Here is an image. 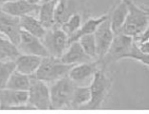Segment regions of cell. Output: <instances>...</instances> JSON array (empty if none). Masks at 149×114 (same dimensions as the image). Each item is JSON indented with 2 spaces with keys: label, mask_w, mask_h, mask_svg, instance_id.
I'll list each match as a JSON object with an SVG mask.
<instances>
[{
  "label": "cell",
  "mask_w": 149,
  "mask_h": 114,
  "mask_svg": "<svg viewBox=\"0 0 149 114\" xmlns=\"http://www.w3.org/2000/svg\"><path fill=\"white\" fill-rule=\"evenodd\" d=\"M28 105L33 109L49 110L51 108L50 89L46 83L31 76L28 89Z\"/></svg>",
  "instance_id": "cell-6"
},
{
  "label": "cell",
  "mask_w": 149,
  "mask_h": 114,
  "mask_svg": "<svg viewBox=\"0 0 149 114\" xmlns=\"http://www.w3.org/2000/svg\"><path fill=\"white\" fill-rule=\"evenodd\" d=\"M42 1H44V2H53V3H56V4H57L59 0H41V2Z\"/></svg>",
  "instance_id": "cell-30"
},
{
  "label": "cell",
  "mask_w": 149,
  "mask_h": 114,
  "mask_svg": "<svg viewBox=\"0 0 149 114\" xmlns=\"http://www.w3.org/2000/svg\"><path fill=\"white\" fill-rule=\"evenodd\" d=\"M126 59L138 60V62L143 63V64L145 66L149 65V54H144L141 52V50L139 49L137 43L134 41V39H133V43H132L130 51L128 53Z\"/></svg>",
  "instance_id": "cell-27"
},
{
  "label": "cell",
  "mask_w": 149,
  "mask_h": 114,
  "mask_svg": "<svg viewBox=\"0 0 149 114\" xmlns=\"http://www.w3.org/2000/svg\"><path fill=\"white\" fill-rule=\"evenodd\" d=\"M68 39V36L59 27H53L46 30L41 41L49 56L60 58L69 45Z\"/></svg>",
  "instance_id": "cell-7"
},
{
  "label": "cell",
  "mask_w": 149,
  "mask_h": 114,
  "mask_svg": "<svg viewBox=\"0 0 149 114\" xmlns=\"http://www.w3.org/2000/svg\"><path fill=\"white\" fill-rule=\"evenodd\" d=\"M124 1L128 7V13L123 27L118 34H123L134 38L148 28L149 15L146 10L139 7L132 0Z\"/></svg>",
  "instance_id": "cell-2"
},
{
  "label": "cell",
  "mask_w": 149,
  "mask_h": 114,
  "mask_svg": "<svg viewBox=\"0 0 149 114\" xmlns=\"http://www.w3.org/2000/svg\"><path fill=\"white\" fill-rule=\"evenodd\" d=\"M127 13H128V7L126 2L124 0H120L116 4V6L114 7L111 18L109 17L111 29L115 35L120 32V28L123 27L125 21Z\"/></svg>",
  "instance_id": "cell-18"
},
{
  "label": "cell",
  "mask_w": 149,
  "mask_h": 114,
  "mask_svg": "<svg viewBox=\"0 0 149 114\" xmlns=\"http://www.w3.org/2000/svg\"><path fill=\"white\" fill-rule=\"evenodd\" d=\"M0 36H2V35H1V34H0Z\"/></svg>",
  "instance_id": "cell-32"
},
{
  "label": "cell",
  "mask_w": 149,
  "mask_h": 114,
  "mask_svg": "<svg viewBox=\"0 0 149 114\" xmlns=\"http://www.w3.org/2000/svg\"><path fill=\"white\" fill-rule=\"evenodd\" d=\"M41 57L36 55H27V54H19L13 59L15 70L28 76H33L38 68L41 62Z\"/></svg>",
  "instance_id": "cell-15"
},
{
  "label": "cell",
  "mask_w": 149,
  "mask_h": 114,
  "mask_svg": "<svg viewBox=\"0 0 149 114\" xmlns=\"http://www.w3.org/2000/svg\"><path fill=\"white\" fill-rule=\"evenodd\" d=\"M19 22H20L21 30L36 36L39 39H42L44 35H45L46 29L42 26V24L39 22L38 19L33 17L31 15L20 16Z\"/></svg>",
  "instance_id": "cell-17"
},
{
  "label": "cell",
  "mask_w": 149,
  "mask_h": 114,
  "mask_svg": "<svg viewBox=\"0 0 149 114\" xmlns=\"http://www.w3.org/2000/svg\"><path fill=\"white\" fill-rule=\"evenodd\" d=\"M97 68H99V63L97 60L81 62L71 67L68 72V77L77 85H82L87 80H92Z\"/></svg>",
  "instance_id": "cell-12"
},
{
  "label": "cell",
  "mask_w": 149,
  "mask_h": 114,
  "mask_svg": "<svg viewBox=\"0 0 149 114\" xmlns=\"http://www.w3.org/2000/svg\"><path fill=\"white\" fill-rule=\"evenodd\" d=\"M137 43V42H136ZM139 49L144 54H149V41L143 42V43H137Z\"/></svg>",
  "instance_id": "cell-28"
},
{
  "label": "cell",
  "mask_w": 149,
  "mask_h": 114,
  "mask_svg": "<svg viewBox=\"0 0 149 114\" xmlns=\"http://www.w3.org/2000/svg\"><path fill=\"white\" fill-rule=\"evenodd\" d=\"M59 59L63 63L71 65L79 64V63L81 62H86L92 60V59L83 51L82 47L80 46L79 42L77 40L69 43L65 52L62 54Z\"/></svg>",
  "instance_id": "cell-14"
},
{
  "label": "cell",
  "mask_w": 149,
  "mask_h": 114,
  "mask_svg": "<svg viewBox=\"0 0 149 114\" xmlns=\"http://www.w3.org/2000/svg\"><path fill=\"white\" fill-rule=\"evenodd\" d=\"M30 3H33V4H39V2H41V0H28Z\"/></svg>",
  "instance_id": "cell-29"
},
{
  "label": "cell",
  "mask_w": 149,
  "mask_h": 114,
  "mask_svg": "<svg viewBox=\"0 0 149 114\" xmlns=\"http://www.w3.org/2000/svg\"><path fill=\"white\" fill-rule=\"evenodd\" d=\"M0 34L17 46L21 34L19 17L8 15L0 10Z\"/></svg>",
  "instance_id": "cell-11"
},
{
  "label": "cell",
  "mask_w": 149,
  "mask_h": 114,
  "mask_svg": "<svg viewBox=\"0 0 149 114\" xmlns=\"http://www.w3.org/2000/svg\"><path fill=\"white\" fill-rule=\"evenodd\" d=\"M80 46L82 47L83 51L92 59H97V52H96V42H95L94 34L82 36L81 38L77 39Z\"/></svg>",
  "instance_id": "cell-25"
},
{
  "label": "cell",
  "mask_w": 149,
  "mask_h": 114,
  "mask_svg": "<svg viewBox=\"0 0 149 114\" xmlns=\"http://www.w3.org/2000/svg\"><path fill=\"white\" fill-rule=\"evenodd\" d=\"M30 82H31V76L25 75L15 69L9 77L5 88L13 90H24L28 91Z\"/></svg>",
  "instance_id": "cell-21"
},
{
  "label": "cell",
  "mask_w": 149,
  "mask_h": 114,
  "mask_svg": "<svg viewBox=\"0 0 149 114\" xmlns=\"http://www.w3.org/2000/svg\"><path fill=\"white\" fill-rule=\"evenodd\" d=\"M19 54L17 46L5 36H0V62L13 60Z\"/></svg>",
  "instance_id": "cell-23"
},
{
  "label": "cell",
  "mask_w": 149,
  "mask_h": 114,
  "mask_svg": "<svg viewBox=\"0 0 149 114\" xmlns=\"http://www.w3.org/2000/svg\"><path fill=\"white\" fill-rule=\"evenodd\" d=\"M81 24H82L81 15L79 13H74L66 20V21H64L62 24L60 25L59 28L61 29L69 38V36H72L74 33H76L77 31V29L79 28Z\"/></svg>",
  "instance_id": "cell-24"
},
{
  "label": "cell",
  "mask_w": 149,
  "mask_h": 114,
  "mask_svg": "<svg viewBox=\"0 0 149 114\" xmlns=\"http://www.w3.org/2000/svg\"><path fill=\"white\" fill-rule=\"evenodd\" d=\"M74 13L76 5L74 0H59L55 8V27H60Z\"/></svg>",
  "instance_id": "cell-19"
},
{
  "label": "cell",
  "mask_w": 149,
  "mask_h": 114,
  "mask_svg": "<svg viewBox=\"0 0 149 114\" xmlns=\"http://www.w3.org/2000/svg\"><path fill=\"white\" fill-rule=\"evenodd\" d=\"M90 100V88L89 85H77L74 87L72 98H71L69 108L80 109Z\"/></svg>",
  "instance_id": "cell-22"
},
{
  "label": "cell",
  "mask_w": 149,
  "mask_h": 114,
  "mask_svg": "<svg viewBox=\"0 0 149 114\" xmlns=\"http://www.w3.org/2000/svg\"><path fill=\"white\" fill-rule=\"evenodd\" d=\"M56 3L42 1L38 8V20L42 26L47 29L55 27V8Z\"/></svg>",
  "instance_id": "cell-20"
},
{
  "label": "cell",
  "mask_w": 149,
  "mask_h": 114,
  "mask_svg": "<svg viewBox=\"0 0 149 114\" xmlns=\"http://www.w3.org/2000/svg\"><path fill=\"white\" fill-rule=\"evenodd\" d=\"M77 85L68 76L56 80L52 83L50 89L51 108L50 109H62L69 108L71 98Z\"/></svg>",
  "instance_id": "cell-4"
},
{
  "label": "cell",
  "mask_w": 149,
  "mask_h": 114,
  "mask_svg": "<svg viewBox=\"0 0 149 114\" xmlns=\"http://www.w3.org/2000/svg\"><path fill=\"white\" fill-rule=\"evenodd\" d=\"M108 18H109V15L106 13V15H102L99 16V17H91L89 19H87L83 24L80 25V27L77 29V31L76 33H74L72 36H69L68 42L71 43L73 41H76V40L81 38L82 36L94 34L97 27L100 26V24H101L104 20H106Z\"/></svg>",
  "instance_id": "cell-16"
},
{
  "label": "cell",
  "mask_w": 149,
  "mask_h": 114,
  "mask_svg": "<svg viewBox=\"0 0 149 114\" xmlns=\"http://www.w3.org/2000/svg\"><path fill=\"white\" fill-rule=\"evenodd\" d=\"M133 43V38L123 34H116L114 36L112 43L108 49L105 56L100 60H97L99 65L105 67V65L112 62H116L118 60L126 59L128 53Z\"/></svg>",
  "instance_id": "cell-5"
},
{
  "label": "cell",
  "mask_w": 149,
  "mask_h": 114,
  "mask_svg": "<svg viewBox=\"0 0 149 114\" xmlns=\"http://www.w3.org/2000/svg\"><path fill=\"white\" fill-rule=\"evenodd\" d=\"M17 49L20 54L36 55L41 57V58L49 56L41 39L31 35V34L23 31V30H21V34H20Z\"/></svg>",
  "instance_id": "cell-10"
},
{
  "label": "cell",
  "mask_w": 149,
  "mask_h": 114,
  "mask_svg": "<svg viewBox=\"0 0 149 114\" xmlns=\"http://www.w3.org/2000/svg\"><path fill=\"white\" fill-rule=\"evenodd\" d=\"M90 88V100L80 109H99L105 102L112 86V79L107 75L103 68H97L95 72Z\"/></svg>",
  "instance_id": "cell-1"
},
{
  "label": "cell",
  "mask_w": 149,
  "mask_h": 114,
  "mask_svg": "<svg viewBox=\"0 0 149 114\" xmlns=\"http://www.w3.org/2000/svg\"><path fill=\"white\" fill-rule=\"evenodd\" d=\"M73 65L63 63L59 58L52 56L43 57L38 68L32 77L44 83H55L56 80L68 76V72Z\"/></svg>",
  "instance_id": "cell-3"
},
{
  "label": "cell",
  "mask_w": 149,
  "mask_h": 114,
  "mask_svg": "<svg viewBox=\"0 0 149 114\" xmlns=\"http://www.w3.org/2000/svg\"><path fill=\"white\" fill-rule=\"evenodd\" d=\"M9 1H13V0H0V8H1L2 5H4L5 3L9 2Z\"/></svg>",
  "instance_id": "cell-31"
},
{
  "label": "cell",
  "mask_w": 149,
  "mask_h": 114,
  "mask_svg": "<svg viewBox=\"0 0 149 114\" xmlns=\"http://www.w3.org/2000/svg\"><path fill=\"white\" fill-rule=\"evenodd\" d=\"M114 36L115 34L111 29L109 18L104 20L95 31L94 36L95 42H96V52L97 60H100L105 56V54L107 53L112 43Z\"/></svg>",
  "instance_id": "cell-9"
},
{
  "label": "cell",
  "mask_w": 149,
  "mask_h": 114,
  "mask_svg": "<svg viewBox=\"0 0 149 114\" xmlns=\"http://www.w3.org/2000/svg\"><path fill=\"white\" fill-rule=\"evenodd\" d=\"M15 69L13 60L0 62V91L6 87L10 75Z\"/></svg>",
  "instance_id": "cell-26"
},
{
  "label": "cell",
  "mask_w": 149,
  "mask_h": 114,
  "mask_svg": "<svg viewBox=\"0 0 149 114\" xmlns=\"http://www.w3.org/2000/svg\"><path fill=\"white\" fill-rule=\"evenodd\" d=\"M33 110L28 105V91L4 88L0 91V110Z\"/></svg>",
  "instance_id": "cell-8"
},
{
  "label": "cell",
  "mask_w": 149,
  "mask_h": 114,
  "mask_svg": "<svg viewBox=\"0 0 149 114\" xmlns=\"http://www.w3.org/2000/svg\"><path fill=\"white\" fill-rule=\"evenodd\" d=\"M38 8L39 4H33L28 0H13L2 5L0 10L8 15L20 17L22 15L37 13Z\"/></svg>",
  "instance_id": "cell-13"
}]
</instances>
